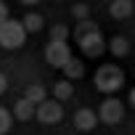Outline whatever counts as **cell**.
<instances>
[{"instance_id": "1", "label": "cell", "mask_w": 135, "mask_h": 135, "mask_svg": "<svg viewBox=\"0 0 135 135\" xmlns=\"http://www.w3.org/2000/svg\"><path fill=\"white\" fill-rule=\"evenodd\" d=\"M124 85V72L114 64H103L95 69V88L106 95H114L119 88Z\"/></svg>"}, {"instance_id": "2", "label": "cell", "mask_w": 135, "mask_h": 135, "mask_svg": "<svg viewBox=\"0 0 135 135\" xmlns=\"http://www.w3.org/2000/svg\"><path fill=\"white\" fill-rule=\"evenodd\" d=\"M27 40V29L21 21H13V19H6L3 24H0V48L6 50H16L21 48Z\"/></svg>"}, {"instance_id": "3", "label": "cell", "mask_w": 135, "mask_h": 135, "mask_svg": "<svg viewBox=\"0 0 135 135\" xmlns=\"http://www.w3.org/2000/svg\"><path fill=\"white\" fill-rule=\"evenodd\" d=\"M72 58V48L66 40H50L45 48V61L53 66V69H61V66Z\"/></svg>"}, {"instance_id": "4", "label": "cell", "mask_w": 135, "mask_h": 135, "mask_svg": "<svg viewBox=\"0 0 135 135\" xmlns=\"http://www.w3.org/2000/svg\"><path fill=\"white\" fill-rule=\"evenodd\" d=\"M35 117H37V122H42V124H58L61 119H64V106H61V101H40L37 103V109H35Z\"/></svg>"}, {"instance_id": "5", "label": "cell", "mask_w": 135, "mask_h": 135, "mask_svg": "<svg viewBox=\"0 0 135 135\" xmlns=\"http://www.w3.org/2000/svg\"><path fill=\"white\" fill-rule=\"evenodd\" d=\"M77 42H80V50H82L88 58H101V56L106 53V42H103L101 29H98V32H90V35H82Z\"/></svg>"}, {"instance_id": "6", "label": "cell", "mask_w": 135, "mask_h": 135, "mask_svg": "<svg viewBox=\"0 0 135 135\" xmlns=\"http://www.w3.org/2000/svg\"><path fill=\"white\" fill-rule=\"evenodd\" d=\"M124 117V106H122V101L119 98H106L103 103H101V109H98V119L103 122V124H119V119Z\"/></svg>"}, {"instance_id": "7", "label": "cell", "mask_w": 135, "mask_h": 135, "mask_svg": "<svg viewBox=\"0 0 135 135\" xmlns=\"http://www.w3.org/2000/svg\"><path fill=\"white\" fill-rule=\"evenodd\" d=\"M95 124H98V117H95V111H90V109H77V111H74V127H77V130H82V132H90Z\"/></svg>"}, {"instance_id": "8", "label": "cell", "mask_w": 135, "mask_h": 135, "mask_svg": "<svg viewBox=\"0 0 135 135\" xmlns=\"http://www.w3.org/2000/svg\"><path fill=\"white\" fill-rule=\"evenodd\" d=\"M132 11H135V3L132 0H114V3L109 6V13H111V19H130L132 16Z\"/></svg>"}, {"instance_id": "9", "label": "cell", "mask_w": 135, "mask_h": 135, "mask_svg": "<svg viewBox=\"0 0 135 135\" xmlns=\"http://www.w3.org/2000/svg\"><path fill=\"white\" fill-rule=\"evenodd\" d=\"M13 117H16L19 122L32 119V117H35V103H32V101H27V98L16 101V103H13Z\"/></svg>"}, {"instance_id": "10", "label": "cell", "mask_w": 135, "mask_h": 135, "mask_svg": "<svg viewBox=\"0 0 135 135\" xmlns=\"http://www.w3.org/2000/svg\"><path fill=\"white\" fill-rule=\"evenodd\" d=\"M61 69H64L66 80H80V77L85 74V64H82V61H77V58H69V61L61 66Z\"/></svg>"}, {"instance_id": "11", "label": "cell", "mask_w": 135, "mask_h": 135, "mask_svg": "<svg viewBox=\"0 0 135 135\" xmlns=\"http://www.w3.org/2000/svg\"><path fill=\"white\" fill-rule=\"evenodd\" d=\"M74 95V88H72V80H61L53 85V98L56 101H69Z\"/></svg>"}, {"instance_id": "12", "label": "cell", "mask_w": 135, "mask_h": 135, "mask_svg": "<svg viewBox=\"0 0 135 135\" xmlns=\"http://www.w3.org/2000/svg\"><path fill=\"white\" fill-rule=\"evenodd\" d=\"M109 50H111V56H117V58H122V56H127L130 53V42H127V37H111V42H109Z\"/></svg>"}, {"instance_id": "13", "label": "cell", "mask_w": 135, "mask_h": 135, "mask_svg": "<svg viewBox=\"0 0 135 135\" xmlns=\"http://www.w3.org/2000/svg\"><path fill=\"white\" fill-rule=\"evenodd\" d=\"M90 32H98V24H95L93 19H80L77 27H74V37L80 40L82 35H90Z\"/></svg>"}, {"instance_id": "14", "label": "cell", "mask_w": 135, "mask_h": 135, "mask_svg": "<svg viewBox=\"0 0 135 135\" xmlns=\"http://www.w3.org/2000/svg\"><path fill=\"white\" fill-rule=\"evenodd\" d=\"M21 24H24L27 32H40V29H42V16H40V13H27Z\"/></svg>"}, {"instance_id": "15", "label": "cell", "mask_w": 135, "mask_h": 135, "mask_svg": "<svg viewBox=\"0 0 135 135\" xmlns=\"http://www.w3.org/2000/svg\"><path fill=\"white\" fill-rule=\"evenodd\" d=\"M45 95H48V93H45V88H42V85H29L24 98H27V101H32V103H40V101H45Z\"/></svg>"}, {"instance_id": "16", "label": "cell", "mask_w": 135, "mask_h": 135, "mask_svg": "<svg viewBox=\"0 0 135 135\" xmlns=\"http://www.w3.org/2000/svg\"><path fill=\"white\" fill-rule=\"evenodd\" d=\"M66 37H69V27L66 24H56L50 29V40H66Z\"/></svg>"}, {"instance_id": "17", "label": "cell", "mask_w": 135, "mask_h": 135, "mask_svg": "<svg viewBox=\"0 0 135 135\" xmlns=\"http://www.w3.org/2000/svg\"><path fill=\"white\" fill-rule=\"evenodd\" d=\"M8 130H11V114L0 106V135H6Z\"/></svg>"}, {"instance_id": "18", "label": "cell", "mask_w": 135, "mask_h": 135, "mask_svg": "<svg viewBox=\"0 0 135 135\" xmlns=\"http://www.w3.org/2000/svg\"><path fill=\"white\" fill-rule=\"evenodd\" d=\"M88 13H90V11H88V6H85V3H77V6L72 8V16H74L77 21H80V19H88Z\"/></svg>"}, {"instance_id": "19", "label": "cell", "mask_w": 135, "mask_h": 135, "mask_svg": "<svg viewBox=\"0 0 135 135\" xmlns=\"http://www.w3.org/2000/svg\"><path fill=\"white\" fill-rule=\"evenodd\" d=\"M8 19V8H6V3H3V0H0V24H3Z\"/></svg>"}, {"instance_id": "20", "label": "cell", "mask_w": 135, "mask_h": 135, "mask_svg": "<svg viewBox=\"0 0 135 135\" xmlns=\"http://www.w3.org/2000/svg\"><path fill=\"white\" fill-rule=\"evenodd\" d=\"M6 90H8V80H6V74H3V72H0V95H3Z\"/></svg>"}, {"instance_id": "21", "label": "cell", "mask_w": 135, "mask_h": 135, "mask_svg": "<svg viewBox=\"0 0 135 135\" xmlns=\"http://www.w3.org/2000/svg\"><path fill=\"white\" fill-rule=\"evenodd\" d=\"M130 106H132V109H135V88H132V90H130Z\"/></svg>"}, {"instance_id": "22", "label": "cell", "mask_w": 135, "mask_h": 135, "mask_svg": "<svg viewBox=\"0 0 135 135\" xmlns=\"http://www.w3.org/2000/svg\"><path fill=\"white\" fill-rule=\"evenodd\" d=\"M21 3H24V6H37L40 0H21Z\"/></svg>"}]
</instances>
